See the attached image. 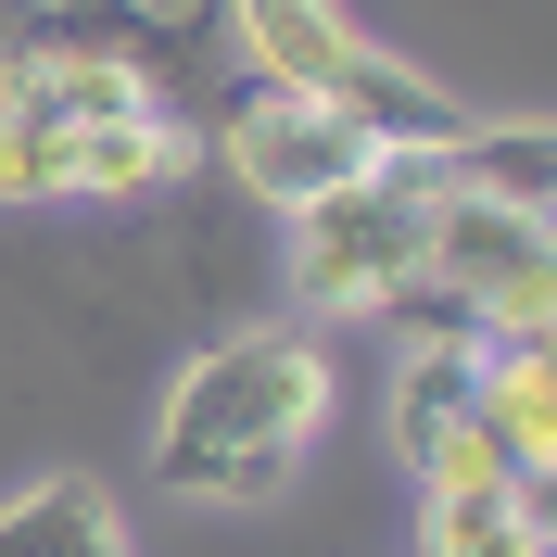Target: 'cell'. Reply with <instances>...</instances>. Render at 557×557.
<instances>
[{"instance_id":"6da1fadb","label":"cell","mask_w":557,"mask_h":557,"mask_svg":"<svg viewBox=\"0 0 557 557\" xmlns=\"http://www.w3.org/2000/svg\"><path fill=\"white\" fill-rule=\"evenodd\" d=\"M330 431V343L305 317L215 330L152 406V494L177 507H278Z\"/></svg>"},{"instance_id":"7a4b0ae2","label":"cell","mask_w":557,"mask_h":557,"mask_svg":"<svg viewBox=\"0 0 557 557\" xmlns=\"http://www.w3.org/2000/svg\"><path fill=\"white\" fill-rule=\"evenodd\" d=\"M228 38H242L253 89H305V102L355 114L381 152H418V165H431V152H456V139H469V102H456V89H431L406 51H381L343 0H228Z\"/></svg>"},{"instance_id":"3957f363","label":"cell","mask_w":557,"mask_h":557,"mask_svg":"<svg viewBox=\"0 0 557 557\" xmlns=\"http://www.w3.org/2000/svg\"><path fill=\"white\" fill-rule=\"evenodd\" d=\"M418 242H431V165L381 152L368 177L317 190L292 215V317L305 330H355V317H393L418 292Z\"/></svg>"},{"instance_id":"277c9868","label":"cell","mask_w":557,"mask_h":557,"mask_svg":"<svg viewBox=\"0 0 557 557\" xmlns=\"http://www.w3.org/2000/svg\"><path fill=\"white\" fill-rule=\"evenodd\" d=\"M418 292L469 330V343H545L557 317V253H545V203H507L482 177L431 165V242H418Z\"/></svg>"},{"instance_id":"5b68a950","label":"cell","mask_w":557,"mask_h":557,"mask_svg":"<svg viewBox=\"0 0 557 557\" xmlns=\"http://www.w3.org/2000/svg\"><path fill=\"white\" fill-rule=\"evenodd\" d=\"M368 165H381V139L355 127V114L305 102V89H242L228 102V177H242L253 203H278V215H305L317 190H343Z\"/></svg>"},{"instance_id":"8992f818","label":"cell","mask_w":557,"mask_h":557,"mask_svg":"<svg viewBox=\"0 0 557 557\" xmlns=\"http://www.w3.org/2000/svg\"><path fill=\"white\" fill-rule=\"evenodd\" d=\"M0 102L89 139L114 114H152V64L139 51H102V38H26V51H0Z\"/></svg>"},{"instance_id":"52a82bcc","label":"cell","mask_w":557,"mask_h":557,"mask_svg":"<svg viewBox=\"0 0 557 557\" xmlns=\"http://www.w3.org/2000/svg\"><path fill=\"white\" fill-rule=\"evenodd\" d=\"M469 418H482V444L545 482L557 469V355L545 343H469Z\"/></svg>"},{"instance_id":"ba28073f","label":"cell","mask_w":557,"mask_h":557,"mask_svg":"<svg viewBox=\"0 0 557 557\" xmlns=\"http://www.w3.org/2000/svg\"><path fill=\"white\" fill-rule=\"evenodd\" d=\"M0 557H139L114 482L89 469H38L26 494H0Z\"/></svg>"},{"instance_id":"9c48e42d","label":"cell","mask_w":557,"mask_h":557,"mask_svg":"<svg viewBox=\"0 0 557 557\" xmlns=\"http://www.w3.org/2000/svg\"><path fill=\"white\" fill-rule=\"evenodd\" d=\"M165 177H190V127L152 102V114H114V127L76 139V190L64 203H152Z\"/></svg>"},{"instance_id":"30bf717a","label":"cell","mask_w":557,"mask_h":557,"mask_svg":"<svg viewBox=\"0 0 557 557\" xmlns=\"http://www.w3.org/2000/svg\"><path fill=\"white\" fill-rule=\"evenodd\" d=\"M418 557H545V482H482V494H431Z\"/></svg>"},{"instance_id":"8fae6325","label":"cell","mask_w":557,"mask_h":557,"mask_svg":"<svg viewBox=\"0 0 557 557\" xmlns=\"http://www.w3.org/2000/svg\"><path fill=\"white\" fill-rule=\"evenodd\" d=\"M64 190H76V127L0 102V215H38V203H64Z\"/></svg>"}]
</instances>
